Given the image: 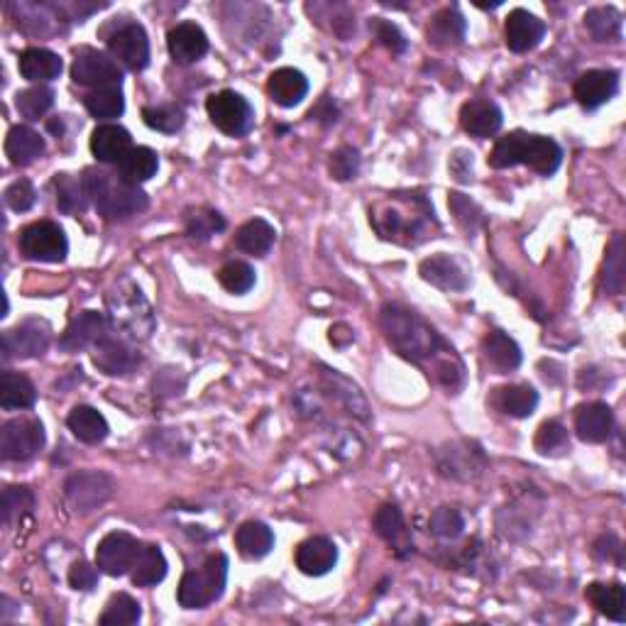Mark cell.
Returning <instances> with one entry per match:
<instances>
[{
	"label": "cell",
	"mask_w": 626,
	"mask_h": 626,
	"mask_svg": "<svg viewBox=\"0 0 626 626\" xmlns=\"http://www.w3.org/2000/svg\"><path fill=\"white\" fill-rule=\"evenodd\" d=\"M380 326L389 345L411 362H426L438 358V353H448V345L443 343V338L428 326L419 313L402 309L397 304L384 306Z\"/></svg>",
	"instance_id": "obj_1"
},
{
	"label": "cell",
	"mask_w": 626,
	"mask_h": 626,
	"mask_svg": "<svg viewBox=\"0 0 626 626\" xmlns=\"http://www.w3.org/2000/svg\"><path fill=\"white\" fill-rule=\"evenodd\" d=\"M81 179H84L86 194H89L93 206L113 221L133 218L145 211L147 203H150L145 191H140V186L128 184L120 174L115 177V174L101 172V169H86Z\"/></svg>",
	"instance_id": "obj_2"
},
{
	"label": "cell",
	"mask_w": 626,
	"mask_h": 626,
	"mask_svg": "<svg viewBox=\"0 0 626 626\" xmlns=\"http://www.w3.org/2000/svg\"><path fill=\"white\" fill-rule=\"evenodd\" d=\"M228 582V558L216 553L201 570H189L179 582L177 600L184 609H203L223 595Z\"/></svg>",
	"instance_id": "obj_3"
},
{
	"label": "cell",
	"mask_w": 626,
	"mask_h": 626,
	"mask_svg": "<svg viewBox=\"0 0 626 626\" xmlns=\"http://www.w3.org/2000/svg\"><path fill=\"white\" fill-rule=\"evenodd\" d=\"M123 284H118V291L108 296V306L113 311V323L130 333L133 338H147L155 328V318H152L150 306H147L142 291L130 284V291H123Z\"/></svg>",
	"instance_id": "obj_4"
},
{
	"label": "cell",
	"mask_w": 626,
	"mask_h": 626,
	"mask_svg": "<svg viewBox=\"0 0 626 626\" xmlns=\"http://www.w3.org/2000/svg\"><path fill=\"white\" fill-rule=\"evenodd\" d=\"M206 111L211 123L225 135L240 137L250 133V128L255 125V111L247 103V98L235 91L213 93L206 101Z\"/></svg>",
	"instance_id": "obj_5"
},
{
	"label": "cell",
	"mask_w": 626,
	"mask_h": 626,
	"mask_svg": "<svg viewBox=\"0 0 626 626\" xmlns=\"http://www.w3.org/2000/svg\"><path fill=\"white\" fill-rule=\"evenodd\" d=\"M45 448V428L37 419H10L0 431V455L10 463H25Z\"/></svg>",
	"instance_id": "obj_6"
},
{
	"label": "cell",
	"mask_w": 626,
	"mask_h": 626,
	"mask_svg": "<svg viewBox=\"0 0 626 626\" xmlns=\"http://www.w3.org/2000/svg\"><path fill=\"white\" fill-rule=\"evenodd\" d=\"M115 482L111 475L98 470H86V472H74L67 482H64V494H67V502L74 507V512H93L101 504H106L113 497Z\"/></svg>",
	"instance_id": "obj_7"
},
{
	"label": "cell",
	"mask_w": 626,
	"mask_h": 626,
	"mask_svg": "<svg viewBox=\"0 0 626 626\" xmlns=\"http://www.w3.org/2000/svg\"><path fill=\"white\" fill-rule=\"evenodd\" d=\"M20 250L37 262H62L69 252V240L57 223L37 221L20 233Z\"/></svg>",
	"instance_id": "obj_8"
},
{
	"label": "cell",
	"mask_w": 626,
	"mask_h": 626,
	"mask_svg": "<svg viewBox=\"0 0 626 626\" xmlns=\"http://www.w3.org/2000/svg\"><path fill=\"white\" fill-rule=\"evenodd\" d=\"M142 543L135 536L125 534V531H113V534L103 536L96 548V568L101 573L111 575V578H120V575L130 573L135 568L137 558H140Z\"/></svg>",
	"instance_id": "obj_9"
},
{
	"label": "cell",
	"mask_w": 626,
	"mask_h": 626,
	"mask_svg": "<svg viewBox=\"0 0 626 626\" xmlns=\"http://www.w3.org/2000/svg\"><path fill=\"white\" fill-rule=\"evenodd\" d=\"M71 79L79 86H98V89H111L123 79V71L108 54L98 49L81 47L76 49L74 64H71Z\"/></svg>",
	"instance_id": "obj_10"
},
{
	"label": "cell",
	"mask_w": 626,
	"mask_h": 626,
	"mask_svg": "<svg viewBox=\"0 0 626 626\" xmlns=\"http://www.w3.org/2000/svg\"><path fill=\"white\" fill-rule=\"evenodd\" d=\"M52 340V331L45 321H25L18 323L15 328L3 333V353L5 360L10 358H37L49 348Z\"/></svg>",
	"instance_id": "obj_11"
},
{
	"label": "cell",
	"mask_w": 626,
	"mask_h": 626,
	"mask_svg": "<svg viewBox=\"0 0 626 626\" xmlns=\"http://www.w3.org/2000/svg\"><path fill=\"white\" fill-rule=\"evenodd\" d=\"M111 336V321L98 311H81L64 331L59 348L67 353H79L84 348H96L103 338Z\"/></svg>",
	"instance_id": "obj_12"
},
{
	"label": "cell",
	"mask_w": 626,
	"mask_h": 626,
	"mask_svg": "<svg viewBox=\"0 0 626 626\" xmlns=\"http://www.w3.org/2000/svg\"><path fill=\"white\" fill-rule=\"evenodd\" d=\"M111 54L130 71H142L150 64V40H147L145 27L130 23L120 27L118 32L108 40Z\"/></svg>",
	"instance_id": "obj_13"
},
{
	"label": "cell",
	"mask_w": 626,
	"mask_h": 626,
	"mask_svg": "<svg viewBox=\"0 0 626 626\" xmlns=\"http://www.w3.org/2000/svg\"><path fill=\"white\" fill-rule=\"evenodd\" d=\"M485 468V453L468 441L450 443L438 453V470L453 480H472Z\"/></svg>",
	"instance_id": "obj_14"
},
{
	"label": "cell",
	"mask_w": 626,
	"mask_h": 626,
	"mask_svg": "<svg viewBox=\"0 0 626 626\" xmlns=\"http://www.w3.org/2000/svg\"><path fill=\"white\" fill-rule=\"evenodd\" d=\"M619 91V74L612 69H592L585 71L578 81H575V98L582 108L595 111V108L604 106L612 101Z\"/></svg>",
	"instance_id": "obj_15"
},
{
	"label": "cell",
	"mask_w": 626,
	"mask_h": 626,
	"mask_svg": "<svg viewBox=\"0 0 626 626\" xmlns=\"http://www.w3.org/2000/svg\"><path fill=\"white\" fill-rule=\"evenodd\" d=\"M560 162H563V150L556 140L543 135H529L521 133V150H519V164H526L534 172L551 177L558 172Z\"/></svg>",
	"instance_id": "obj_16"
},
{
	"label": "cell",
	"mask_w": 626,
	"mask_h": 626,
	"mask_svg": "<svg viewBox=\"0 0 626 626\" xmlns=\"http://www.w3.org/2000/svg\"><path fill=\"white\" fill-rule=\"evenodd\" d=\"M543 35H546V25L534 13L524 8H516L509 13L507 25H504V37H507V47L512 52H531V49L541 45Z\"/></svg>",
	"instance_id": "obj_17"
},
{
	"label": "cell",
	"mask_w": 626,
	"mask_h": 626,
	"mask_svg": "<svg viewBox=\"0 0 626 626\" xmlns=\"http://www.w3.org/2000/svg\"><path fill=\"white\" fill-rule=\"evenodd\" d=\"M338 563V548L331 538L313 536L296 548V568L311 578L328 575Z\"/></svg>",
	"instance_id": "obj_18"
},
{
	"label": "cell",
	"mask_w": 626,
	"mask_h": 626,
	"mask_svg": "<svg viewBox=\"0 0 626 626\" xmlns=\"http://www.w3.org/2000/svg\"><path fill=\"white\" fill-rule=\"evenodd\" d=\"M169 54L177 64H196L206 57L208 37L196 23H179L167 35Z\"/></svg>",
	"instance_id": "obj_19"
},
{
	"label": "cell",
	"mask_w": 626,
	"mask_h": 626,
	"mask_svg": "<svg viewBox=\"0 0 626 626\" xmlns=\"http://www.w3.org/2000/svg\"><path fill=\"white\" fill-rule=\"evenodd\" d=\"M93 365L106 375H130L140 365V355L125 340L113 338L111 333L93 348Z\"/></svg>",
	"instance_id": "obj_20"
},
{
	"label": "cell",
	"mask_w": 626,
	"mask_h": 626,
	"mask_svg": "<svg viewBox=\"0 0 626 626\" xmlns=\"http://www.w3.org/2000/svg\"><path fill=\"white\" fill-rule=\"evenodd\" d=\"M614 414L604 402L582 404L575 411V431L580 441L585 443H604L612 433Z\"/></svg>",
	"instance_id": "obj_21"
},
{
	"label": "cell",
	"mask_w": 626,
	"mask_h": 626,
	"mask_svg": "<svg viewBox=\"0 0 626 626\" xmlns=\"http://www.w3.org/2000/svg\"><path fill=\"white\" fill-rule=\"evenodd\" d=\"M419 272L428 284H433V287L443 291H463L468 289L470 284L468 272H465V269L460 267V262L453 260L450 255L428 257V260L421 262Z\"/></svg>",
	"instance_id": "obj_22"
},
{
	"label": "cell",
	"mask_w": 626,
	"mask_h": 626,
	"mask_svg": "<svg viewBox=\"0 0 626 626\" xmlns=\"http://www.w3.org/2000/svg\"><path fill=\"white\" fill-rule=\"evenodd\" d=\"M133 150V137L120 125H98L91 135V152L98 162L118 164Z\"/></svg>",
	"instance_id": "obj_23"
},
{
	"label": "cell",
	"mask_w": 626,
	"mask_h": 626,
	"mask_svg": "<svg viewBox=\"0 0 626 626\" xmlns=\"http://www.w3.org/2000/svg\"><path fill=\"white\" fill-rule=\"evenodd\" d=\"M267 91H269V98H272L277 106L294 108V106H299V103L306 98V93H309V79H306L299 69L284 67V69H277L272 76H269Z\"/></svg>",
	"instance_id": "obj_24"
},
{
	"label": "cell",
	"mask_w": 626,
	"mask_h": 626,
	"mask_svg": "<svg viewBox=\"0 0 626 626\" xmlns=\"http://www.w3.org/2000/svg\"><path fill=\"white\" fill-rule=\"evenodd\" d=\"M5 155L15 167H27L45 155V137L27 125H15L5 137Z\"/></svg>",
	"instance_id": "obj_25"
},
{
	"label": "cell",
	"mask_w": 626,
	"mask_h": 626,
	"mask_svg": "<svg viewBox=\"0 0 626 626\" xmlns=\"http://www.w3.org/2000/svg\"><path fill=\"white\" fill-rule=\"evenodd\" d=\"M372 526H375V534L397 551V556H406V553L414 551V543H411L409 531H406L404 516L394 504H384V507L377 509Z\"/></svg>",
	"instance_id": "obj_26"
},
{
	"label": "cell",
	"mask_w": 626,
	"mask_h": 626,
	"mask_svg": "<svg viewBox=\"0 0 626 626\" xmlns=\"http://www.w3.org/2000/svg\"><path fill=\"white\" fill-rule=\"evenodd\" d=\"M502 111L492 101H470L460 111V125L475 137H490L502 128Z\"/></svg>",
	"instance_id": "obj_27"
},
{
	"label": "cell",
	"mask_w": 626,
	"mask_h": 626,
	"mask_svg": "<svg viewBox=\"0 0 626 626\" xmlns=\"http://www.w3.org/2000/svg\"><path fill=\"white\" fill-rule=\"evenodd\" d=\"M20 74L27 81H35V84H45V81L59 79L64 64L59 59V54L49 52L45 47H30L20 54Z\"/></svg>",
	"instance_id": "obj_28"
},
{
	"label": "cell",
	"mask_w": 626,
	"mask_h": 626,
	"mask_svg": "<svg viewBox=\"0 0 626 626\" xmlns=\"http://www.w3.org/2000/svg\"><path fill=\"white\" fill-rule=\"evenodd\" d=\"M585 595L607 619L619 624L626 622V590L622 582H592Z\"/></svg>",
	"instance_id": "obj_29"
},
{
	"label": "cell",
	"mask_w": 626,
	"mask_h": 626,
	"mask_svg": "<svg viewBox=\"0 0 626 626\" xmlns=\"http://www.w3.org/2000/svg\"><path fill=\"white\" fill-rule=\"evenodd\" d=\"M67 426L81 443H89V446L106 441L108 431H111L106 416L98 409H93V406H74L67 419Z\"/></svg>",
	"instance_id": "obj_30"
},
{
	"label": "cell",
	"mask_w": 626,
	"mask_h": 626,
	"mask_svg": "<svg viewBox=\"0 0 626 626\" xmlns=\"http://www.w3.org/2000/svg\"><path fill=\"white\" fill-rule=\"evenodd\" d=\"M494 406L514 419H529L538 406V392L529 384H509V387L497 389Z\"/></svg>",
	"instance_id": "obj_31"
},
{
	"label": "cell",
	"mask_w": 626,
	"mask_h": 626,
	"mask_svg": "<svg viewBox=\"0 0 626 626\" xmlns=\"http://www.w3.org/2000/svg\"><path fill=\"white\" fill-rule=\"evenodd\" d=\"M323 384H326L328 394H331V397H336L338 402L345 406V411H348V414L358 416L360 421L370 419V406H367L365 397H362L360 389L355 387L353 382L345 380V377L338 375L336 370H326V367H323Z\"/></svg>",
	"instance_id": "obj_32"
},
{
	"label": "cell",
	"mask_w": 626,
	"mask_h": 626,
	"mask_svg": "<svg viewBox=\"0 0 626 626\" xmlns=\"http://www.w3.org/2000/svg\"><path fill=\"white\" fill-rule=\"evenodd\" d=\"M274 240H277V230L265 218H252V221L240 225L238 233H235V247L255 257L267 255L272 250Z\"/></svg>",
	"instance_id": "obj_33"
},
{
	"label": "cell",
	"mask_w": 626,
	"mask_h": 626,
	"mask_svg": "<svg viewBox=\"0 0 626 626\" xmlns=\"http://www.w3.org/2000/svg\"><path fill=\"white\" fill-rule=\"evenodd\" d=\"M157 169L159 157L155 150H150V147H133V150L118 162V174L133 186L150 181L157 174Z\"/></svg>",
	"instance_id": "obj_34"
},
{
	"label": "cell",
	"mask_w": 626,
	"mask_h": 626,
	"mask_svg": "<svg viewBox=\"0 0 626 626\" xmlns=\"http://www.w3.org/2000/svg\"><path fill=\"white\" fill-rule=\"evenodd\" d=\"M465 30H468V23L463 15L455 8H446L428 25V42L436 47H455L465 40Z\"/></svg>",
	"instance_id": "obj_35"
},
{
	"label": "cell",
	"mask_w": 626,
	"mask_h": 626,
	"mask_svg": "<svg viewBox=\"0 0 626 626\" xmlns=\"http://www.w3.org/2000/svg\"><path fill=\"white\" fill-rule=\"evenodd\" d=\"M37 402L35 384L27 380L20 372H3L0 377V406L5 411L30 409Z\"/></svg>",
	"instance_id": "obj_36"
},
{
	"label": "cell",
	"mask_w": 626,
	"mask_h": 626,
	"mask_svg": "<svg viewBox=\"0 0 626 626\" xmlns=\"http://www.w3.org/2000/svg\"><path fill=\"white\" fill-rule=\"evenodd\" d=\"M485 358L494 370L507 375L521 365V348L504 331H492L485 338Z\"/></svg>",
	"instance_id": "obj_37"
},
{
	"label": "cell",
	"mask_w": 626,
	"mask_h": 626,
	"mask_svg": "<svg viewBox=\"0 0 626 626\" xmlns=\"http://www.w3.org/2000/svg\"><path fill=\"white\" fill-rule=\"evenodd\" d=\"M235 546L245 558H265L274 548V534L262 521H247L235 534Z\"/></svg>",
	"instance_id": "obj_38"
},
{
	"label": "cell",
	"mask_w": 626,
	"mask_h": 626,
	"mask_svg": "<svg viewBox=\"0 0 626 626\" xmlns=\"http://www.w3.org/2000/svg\"><path fill=\"white\" fill-rule=\"evenodd\" d=\"M585 30L590 32L592 40L614 42L622 37V13L612 5L592 8L585 13Z\"/></svg>",
	"instance_id": "obj_39"
},
{
	"label": "cell",
	"mask_w": 626,
	"mask_h": 626,
	"mask_svg": "<svg viewBox=\"0 0 626 626\" xmlns=\"http://www.w3.org/2000/svg\"><path fill=\"white\" fill-rule=\"evenodd\" d=\"M167 558H164L159 546H142L140 558H137L133 568V585L137 587H152L164 580L167 575Z\"/></svg>",
	"instance_id": "obj_40"
},
{
	"label": "cell",
	"mask_w": 626,
	"mask_h": 626,
	"mask_svg": "<svg viewBox=\"0 0 626 626\" xmlns=\"http://www.w3.org/2000/svg\"><path fill=\"white\" fill-rule=\"evenodd\" d=\"M54 189H57V206L62 213L76 216L84 213L89 206V194H86L84 179H76L71 174H57L54 177Z\"/></svg>",
	"instance_id": "obj_41"
},
{
	"label": "cell",
	"mask_w": 626,
	"mask_h": 626,
	"mask_svg": "<svg viewBox=\"0 0 626 626\" xmlns=\"http://www.w3.org/2000/svg\"><path fill=\"white\" fill-rule=\"evenodd\" d=\"M84 106L93 118L98 120H111L123 115L125 111V98L120 93L118 86H111V89H96L91 91L89 96L84 98Z\"/></svg>",
	"instance_id": "obj_42"
},
{
	"label": "cell",
	"mask_w": 626,
	"mask_h": 626,
	"mask_svg": "<svg viewBox=\"0 0 626 626\" xmlns=\"http://www.w3.org/2000/svg\"><path fill=\"white\" fill-rule=\"evenodd\" d=\"M142 609L137 600H133L130 595L120 592V595H113L111 602L106 604V612L101 614L98 624L101 626H133L140 622Z\"/></svg>",
	"instance_id": "obj_43"
},
{
	"label": "cell",
	"mask_w": 626,
	"mask_h": 626,
	"mask_svg": "<svg viewBox=\"0 0 626 626\" xmlns=\"http://www.w3.org/2000/svg\"><path fill=\"white\" fill-rule=\"evenodd\" d=\"M54 106V91L49 86H32L15 96V108L27 120H40Z\"/></svg>",
	"instance_id": "obj_44"
},
{
	"label": "cell",
	"mask_w": 626,
	"mask_h": 626,
	"mask_svg": "<svg viewBox=\"0 0 626 626\" xmlns=\"http://www.w3.org/2000/svg\"><path fill=\"white\" fill-rule=\"evenodd\" d=\"M624 235H614L612 245L607 250V262H604V287L609 294H622L624 289Z\"/></svg>",
	"instance_id": "obj_45"
},
{
	"label": "cell",
	"mask_w": 626,
	"mask_h": 626,
	"mask_svg": "<svg viewBox=\"0 0 626 626\" xmlns=\"http://www.w3.org/2000/svg\"><path fill=\"white\" fill-rule=\"evenodd\" d=\"M534 446L541 455H563L565 450H570V438H568V428H565L560 421H546L538 428L536 438H534Z\"/></svg>",
	"instance_id": "obj_46"
},
{
	"label": "cell",
	"mask_w": 626,
	"mask_h": 626,
	"mask_svg": "<svg viewBox=\"0 0 626 626\" xmlns=\"http://www.w3.org/2000/svg\"><path fill=\"white\" fill-rule=\"evenodd\" d=\"M218 282H221V287L225 291H230V294H247V291L255 287V269L247 265V262L233 260L221 267Z\"/></svg>",
	"instance_id": "obj_47"
},
{
	"label": "cell",
	"mask_w": 626,
	"mask_h": 626,
	"mask_svg": "<svg viewBox=\"0 0 626 626\" xmlns=\"http://www.w3.org/2000/svg\"><path fill=\"white\" fill-rule=\"evenodd\" d=\"M35 509V494L27 487H8L3 492V521L5 526H13L15 521H23Z\"/></svg>",
	"instance_id": "obj_48"
},
{
	"label": "cell",
	"mask_w": 626,
	"mask_h": 626,
	"mask_svg": "<svg viewBox=\"0 0 626 626\" xmlns=\"http://www.w3.org/2000/svg\"><path fill=\"white\" fill-rule=\"evenodd\" d=\"M142 120H145L152 130H157V133L172 135L181 130L186 118L179 106H147L145 111H142Z\"/></svg>",
	"instance_id": "obj_49"
},
{
	"label": "cell",
	"mask_w": 626,
	"mask_h": 626,
	"mask_svg": "<svg viewBox=\"0 0 626 626\" xmlns=\"http://www.w3.org/2000/svg\"><path fill=\"white\" fill-rule=\"evenodd\" d=\"M428 529H431L433 536L450 538V541H453V538L463 536L465 519H463V514L458 512V509L441 507L431 514V519H428Z\"/></svg>",
	"instance_id": "obj_50"
},
{
	"label": "cell",
	"mask_w": 626,
	"mask_h": 626,
	"mask_svg": "<svg viewBox=\"0 0 626 626\" xmlns=\"http://www.w3.org/2000/svg\"><path fill=\"white\" fill-rule=\"evenodd\" d=\"M448 206H450V211L455 213V221L463 225L465 233L475 235L477 228H480L482 221H485V218H482V211L477 208V203H472L468 196L458 194V191H453V194H450Z\"/></svg>",
	"instance_id": "obj_51"
},
{
	"label": "cell",
	"mask_w": 626,
	"mask_h": 626,
	"mask_svg": "<svg viewBox=\"0 0 626 626\" xmlns=\"http://www.w3.org/2000/svg\"><path fill=\"white\" fill-rule=\"evenodd\" d=\"M225 228V218L218 211H196L194 216H189L186 223V233L194 240H208L211 235L221 233Z\"/></svg>",
	"instance_id": "obj_52"
},
{
	"label": "cell",
	"mask_w": 626,
	"mask_h": 626,
	"mask_svg": "<svg viewBox=\"0 0 626 626\" xmlns=\"http://www.w3.org/2000/svg\"><path fill=\"white\" fill-rule=\"evenodd\" d=\"M519 150H521V130H516V133H509L494 145L490 155V167L494 169L516 167V164H519Z\"/></svg>",
	"instance_id": "obj_53"
},
{
	"label": "cell",
	"mask_w": 626,
	"mask_h": 626,
	"mask_svg": "<svg viewBox=\"0 0 626 626\" xmlns=\"http://www.w3.org/2000/svg\"><path fill=\"white\" fill-rule=\"evenodd\" d=\"M360 172V155L353 147H340L331 155V174L333 179L348 181L355 179Z\"/></svg>",
	"instance_id": "obj_54"
},
{
	"label": "cell",
	"mask_w": 626,
	"mask_h": 626,
	"mask_svg": "<svg viewBox=\"0 0 626 626\" xmlns=\"http://www.w3.org/2000/svg\"><path fill=\"white\" fill-rule=\"evenodd\" d=\"M35 201H37V191L27 179L13 181V184L5 189V203H8L10 211L25 213L35 206Z\"/></svg>",
	"instance_id": "obj_55"
},
{
	"label": "cell",
	"mask_w": 626,
	"mask_h": 626,
	"mask_svg": "<svg viewBox=\"0 0 626 626\" xmlns=\"http://www.w3.org/2000/svg\"><path fill=\"white\" fill-rule=\"evenodd\" d=\"M370 27L375 30L377 40H380L382 45L389 49V52L392 54L406 52V37L402 35V30H399L397 25L389 23V20H382V18H372Z\"/></svg>",
	"instance_id": "obj_56"
},
{
	"label": "cell",
	"mask_w": 626,
	"mask_h": 626,
	"mask_svg": "<svg viewBox=\"0 0 626 626\" xmlns=\"http://www.w3.org/2000/svg\"><path fill=\"white\" fill-rule=\"evenodd\" d=\"M69 585L74 590L91 592L98 585V570L91 568L89 563H74L69 570Z\"/></svg>",
	"instance_id": "obj_57"
}]
</instances>
